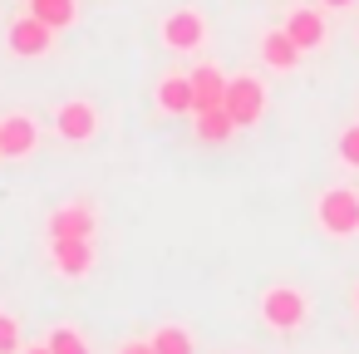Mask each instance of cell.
<instances>
[{"mask_svg": "<svg viewBox=\"0 0 359 354\" xmlns=\"http://www.w3.org/2000/svg\"><path fill=\"white\" fill-rule=\"evenodd\" d=\"M118 354H153V344H148V339H128Z\"/></svg>", "mask_w": 359, "mask_h": 354, "instance_id": "ffe728a7", "label": "cell"}, {"mask_svg": "<svg viewBox=\"0 0 359 354\" xmlns=\"http://www.w3.org/2000/svg\"><path fill=\"white\" fill-rule=\"evenodd\" d=\"M320 11H354V0H320Z\"/></svg>", "mask_w": 359, "mask_h": 354, "instance_id": "44dd1931", "label": "cell"}, {"mask_svg": "<svg viewBox=\"0 0 359 354\" xmlns=\"http://www.w3.org/2000/svg\"><path fill=\"white\" fill-rule=\"evenodd\" d=\"M349 300H354V315H359V280H354V295H349Z\"/></svg>", "mask_w": 359, "mask_h": 354, "instance_id": "603a6c76", "label": "cell"}, {"mask_svg": "<svg viewBox=\"0 0 359 354\" xmlns=\"http://www.w3.org/2000/svg\"><path fill=\"white\" fill-rule=\"evenodd\" d=\"M45 344H50L55 354H89V339H84V334H79L74 325H55Z\"/></svg>", "mask_w": 359, "mask_h": 354, "instance_id": "e0dca14e", "label": "cell"}, {"mask_svg": "<svg viewBox=\"0 0 359 354\" xmlns=\"http://www.w3.org/2000/svg\"><path fill=\"white\" fill-rule=\"evenodd\" d=\"M35 143H40V128H35L30 114H6V118H0V158H6V163L30 158Z\"/></svg>", "mask_w": 359, "mask_h": 354, "instance_id": "52a82bcc", "label": "cell"}, {"mask_svg": "<svg viewBox=\"0 0 359 354\" xmlns=\"http://www.w3.org/2000/svg\"><path fill=\"white\" fill-rule=\"evenodd\" d=\"M25 354H55V349H50V344H30Z\"/></svg>", "mask_w": 359, "mask_h": 354, "instance_id": "7402d4cb", "label": "cell"}, {"mask_svg": "<svg viewBox=\"0 0 359 354\" xmlns=\"http://www.w3.org/2000/svg\"><path fill=\"white\" fill-rule=\"evenodd\" d=\"M153 99H158V109H163V114L187 118V114H192V79H187V74H163Z\"/></svg>", "mask_w": 359, "mask_h": 354, "instance_id": "7c38bea8", "label": "cell"}, {"mask_svg": "<svg viewBox=\"0 0 359 354\" xmlns=\"http://www.w3.org/2000/svg\"><path fill=\"white\" fill-rule=\"evenodd\" d=\"M187 79H192V114L222 109V99H226V74H222L217 64H197V69H187Z\"/></svg>", "mask_w": 359, "mask_h": 354, "instance_id": "8fae6325", "label": "cell"}, {"mask_svg": "<svg viewBox=\"0 0 359 354\" xmlns=\"http://www.w3.org/2000/svg\"><path fill=\"white\" fill-rule=\"evenodd\" d=\"M285 35L310 55V50H325V40H330V30H325V11L320 6H295L290 15H285Z\"/></svg>", "mask_w": 359, "mask_h": 354, "instance_id": "9c48e42d", "label": "cell"}, {"mask_svg": "<svg viewBox=\"0 0 359 354\" xmlns=\"http://www.w3.org/2000/svg\"><path fill=\"white\" fill-rule=\"evenodd\" d=\"M30 15L45 20V25L60 35V30H69V25L79 20V0H30Z\"/></svg>", "mask_w": 359, "mask_h": 354, "instance_id": "9a60e30c", "label": "cell"}, {"mask_svg": "<svg viewBox=\"0 0 359 354\" xmlns=\"http://www.w3.org/2000/svg\"><path fill=\"white\" fill-rule=\"evenodd\" d=\"M315 226L334 241H349L359 231V192L354 187H325L315 197Z\"/></svg>", "mask_w": 359, "mask_h": 354, "instance_id": "7a4b0ae2", "label": "cell"}, {"mask_svg": "<svg viewBox=\"0 0 359 354\" xmlns=\"http://www.w3.org/2000/svg\"><path fill=\"white\" fill-rule=\"evenodd\" d=\"M192 133H197V143H226L236 133V123L226 109H202V114H192Z\"/></svg>", "mask_w": 359, "mask_h": 354, "instance_id": "5bb4252c", "label": "cell"}, {"mask_svg": "<svg viewBox=\"0 0 359 354\" xmlns=\"http://www.w3.org/2000/svg\"><path fill=\"white\" fill-rule=\"evenodd\" d=\"M158 40H163L172 55H197V50L207 45V15H202L197 6H177V11L163 15Z\"/></svg>", "mask_w": 359, "mask_h": 354, "instance_id": "3957f363", "label": "cell"}, {"mask_svg": "<svg viewBox=\"0 0 359 354\" xmlns=\"http://www.w3.org/2000/svg\"><path fill=\"white\" fill-rule=\"evenodd\" d=\"M256 50H261V64H266V69H276V74H290V69L300 64V55H305V50H300V45H295V40L285 35V25L266 30Z\"/></svg>", "mask_w": 359, "mask_h": 354, "instance_id": "30bf717a", "label": "cell"}, {"mask_svg": "<svg viewBox=\"0 0 359 354\" xmlns=\"http://www.w3.org/2000/svg\"><path fill=\"white\" fill-rule=\"evenodd\" d=\"M305 320H310V295L300 290V285H266L261 290V325L266 329H276V334H295V329H305Z\"/></svg>", "mask_w": 359, "mask_h": 354, "instance_id": "6da1fadb", "label": "cell"}, {"mask_svg": "<svg viewBox=\"0 0 359 354\" xmlns=\"http://www.w3.org/2000/svg\"><path fill=\"white\" fill-rule=\"evenodd\" d=\"M55 236H94V212H89L84 202L60 207V212L50 217V241H55Z\"/></svg>", "mask_w": 359, "mask_h": 354, "instance_id": "4fadbf2b", "label": "cell"}, {"mask_svg": "<svg viewBox=\"0 0 359 354\" xmlns=\"http://www.w3.org/2000/svg\"><path fill=\"white\" fill-rule=\"evenodd\" d=\"M6 50L20 55V60H45V55L55 50V30L25 11L20 20H11V30H6Z\"/></svg>", "mask_w": 359, "mask_h": 354, "instance_id": "5b68a950", "label": "cell"}, {"mask_svg": "<svg viewBox=\"0 0 359 354\" xmlns=\"http://www.w3.org/2000/svg\"><path fill=\"white\" fill-rule=\"evenodd\" d=\"M148 344H153V354H197V344L182 325H158Z\"/></svg>", "mask_w": 359, "mask_h": 354, "instance_id": "2e32d148", "label": "cell"}, {"mask_svg": "<svg viewBox=\"0 0 359 354\" xmlns=\"http://www.w3.org/2000/svg\"><path fill=\"white\" fill-rule=\"evenodd\" d=\"M339 163L344 168H359V123L339 133Z\"/></svg>", "mask_w": 359, "mask_h": 354, "instance_id": "d6986e66", "label": "cell"}, {"mask_svg": "<svg viewBox=\"0 0 359 354\" xmlns=\"http://www.w3.org/2000/svg\"><path fill=\"white\" fill-rule=\"evenodd\" d=\"M222 109L231 114L236 128H256L266 118V84L256 74H226V99Z\"/></svg>", "mask_w": 359, "mask_h": 354, "instance_id": "277c9868", "label": "cell"}, {"mask_svg": "<svg viewBox=\"0 0 359 354\" xmlns=\"http://www.w3.org/2000/svg\"><path fill=\"white\" fill-rule=\"evenodd\" d=\"M99 104H89V99H65L60 109H55V133L65 138V143H89V138H99Z\"/></svg>", "mask_w": 359, "mask_h": 354, "instance_id": "8992f818", "label": "cell"}, {"mask_svg": "<svg viewBox=\"0 0 359 354\" xmlns=\"http://www.w3.org/2000/svg\"><path fill=\"white\" fill-rule=\"evenodd\" d=\"M0 354H20V325H15V315H0Z\"/></svg>", "mask_w": 359, "mask_h": 354, "instance_id": "ac0fdd59", "label": "cell"}, {"mask_svg": "<svg viewBox=\"0 0 359 354\" xmlns=\"http://www.w3.org/2000/svg\"><path fill=\"white\" fill-rule=\"evenodd\" d=\"M50 256H55L60 275L79 280V275L94 271V236H55V241H50Z\"/></svg>", "mask_w": 359, "mask_h": 354, "instance_id": "ba28073f", "label": "cell"}]
</instances>
